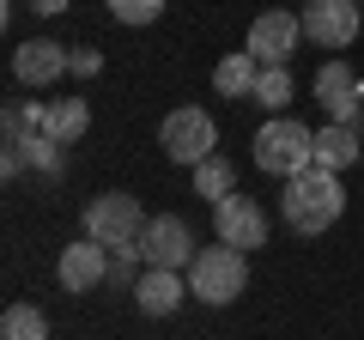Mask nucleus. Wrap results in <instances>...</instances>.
<instances>
[{
  "label": "nucleus",
  "instance_id": "nucleus-1",
  "mask_svg": "<svg viewBox=\"0 0 364 340\" xmlns=\"http://www.w3.org/2000/svg\"><path fill=\"white\" fill-rule=\"evenodd\" d=\"M346 213V188H340V170H304V176H291L286 195H279V219H286V231L298 237H322L328 225Z\"/></svg>",
  "mask_w": 364,
  "mask_h": 340
},
{
  "label": "nucleus",
  "instance_id": "nucleus-2",
  "mask_svg": "<svg viewBox=\"0 0 364 340\" xmlns=\"http://www.w3.org/2000/svg\"><path fill=\"white\" fill-rule=\"evenodd\" d=\"M255 164L267 170V176H279V183L316 170V128H304V122H291V116H273L267 128L255 134Z\"/></svg>",
  "mask_w": 364,
  "mask_h": 340
},
{
  "label": "nucleus",
  "instance_id": "nucleus-3",
  "mask_svg": "<svg viewBox=\"0 0 364 340\" xmlns=\"http://www.w3.org/2000/svg\"><path fill=\"white\" fill-rule=\"evenodd\" d=\"M243 286H249V249H237V243H213L188 262V292L200 304H231V298H243Z\"/></svg>",
  "mask_w": 364,
  "mask_h": 340
},
{
  "label": "nucleus",
  "instance_id": "nucleus-4",
  "mask_svg": "<svg viewBox=\"0 0 364 340\" xmlns=\"http://www.w3.org/2000/svg\"><path fill=\"white\" fill-rule=\"evenodd\" d=\"M146 225H152V219H146L140 195H122V188H116V195H97L85 207V237H97V243H109V249H116V243H140Z\"/></svg>",
  "mask_w": 364,
  "mask_h": 340
},
{
  "label": "nucleus",
  "instance_id": "nucleus-5",
  "mask_svg": "<svg viewBox=\"0 0 364 340\" xmlns=\"http://www.w3.org/2000/svg\"><path fill=\"white\" fill-rule=\"evenodd\" d=\"M158 146H164L176 164L195 170L200 158H213V146H219V128H213L207 110L188 104V110H170V116H164V128H158Z\"/></svg>",
  "mask_w": 364,
  "mask_h": 340
},
{
  "label": "nucleus",
  "instance_id": "nucleus-6",
  "mask_svg": "<svg viewBox=\"0 0 364 340\" xmlns=\"http://www.w3.org/2000/svg\"><path fill=\"white\" fill-rule=\"evenodd\" d=\"M213 231H219V243L261 249L273 237V219H267V207L255 195H225V201H213Z\"/></svg>",
  "mask_w": 364,
  "mask_h": 340
},
{
  "label": "nucleus",
  "instance_id": "nucleus-7",
  "mask_svg": "<svg viewBox=\"0 0 364 340\" xmlns=\"http://www.w3.org/2000/svg\"><path fill=\"white\" fill-rule=\"evenodd\" d=\"M316 104H322L328 122L364 128V79L346 61H322V73H316Z\"/></svg>",
  "mask_w": 364,
  "mask_h": 340
},
{
  "label": "nucleus",
  "instance_id": "nucleus-8",
  "mask_svg": "<svg viewBox=\"0 0 364 340\" xmlns=\"http://www.w3.org/2000/svg\"><path fill=\"white\" fill-rule=\"evenodd\" d=\"M55 280H61V292H73V298H85V292L109 286V243H97V237L67 243L61 262H55Z\"/></svg>",
  "mask_w": 364,
  "mask_h": 340
},
{
  "label": "nucleus",
  "instance_id": "nucleus-9",
  "mask_svg": "<svg viewBox=\"0 0 364 340\" xmlns=\"http://www.w3.org/2000/svg\"><path fill=\"white\" fill-rule=\"evenodd\" d=\"M298 37H304V18L286 13V6H273V13H261L255 25H249V43H243V49L255 55L261 67H286L291 55H298Z\"/></svg>",
  "mask_w": 364,
  "mask_h": 340
},
{
  "label": "nucleus",
  "instance_id": "nucleus-10",
  "mask_svg": "<svg viewBox=\"0 0 364 340\" xmlns=\"http://www.w3.org/2000/svg\"><path fill=\"white\" fill-rule=\"evenodd\" d=\"M304 37L316 43V49H346L352 37H358V0H310V6H304Z\"/></svg>",
  "mask_w": 364,
  "mask_h": 340
},
{
  "label": "nucleus",
  "instance_id": "nucleus-11",
  "mask_svg": "<svg viewBox=\"0 0 364 340\" xmlns=\"http://www.w3.org/2000/svg\"><path fill=\"white\" fill-rule=\"evenodd\" d=\"M140 255H146V267H188L200 249H195V231H188L176 213H158V219L146 225V237H140Z\"/></svg>",
  "mask_w": 364,
  "mask_h": 340
},
{
  "label": "nucleus",
  "instance_id": "nucleus-12",
  "mask_svg": "<svg viewBox=\"0 0 364 340\" xmlns=\"http://www.w3.org/2000/svg\"><path fill=\"white\" fill-rule=\"evenodd\" d=\"M61 73H73V49H61V43H49V37H31V43H18L13 49V79L18 85H55Z\"/></svg>",
  "mask_w": 364,
  "mask_h": 340
},
{
  "label": "nucleus",
  "instance_id": "nucleus-13",
  "mask_svg": "<svg viewBox=\"0 0 364 340\" xmlns=\"http://www.w3.org/2000/svg\"><path fill=\"white\" fill-rule=\"evenodd\" d=\"M182 267H146L140 280H134V310L140 316H170L182 310Z\"/></svg>",
  "mask_w": 364,
  "mask_h": 340
},
{
  "label": "nucleus",
  "instance_id": "nucleus-14",
  "mask_svg": "<svg viewBox=\"0 0 364 340\" xmlns=\"http://www.w3.org/2000/svg\"><path fill=\"white\" fill-rule=\"evenodd\" d=\"M316 164H322V170L364 164V128H346V122H328V128H316Z\"/></svg>",
  "mask_w": 364,
  "mask_h": 340
},
{
  "label": "nucleus",
  "instance_id": "nucleus-15",
  "mask_svg": "<svg viewBox=\"0 0 364 340\" xmlns=\"http://www.w3.org/2000/svg\"><path fill=\"white\" fill-rule=\"evenodd\" d=\"M85 128H91V104L85 97H49V104H43V134H49V140L73 146Z\"/></svg>",
  "mask_w": 364,
  "mask_h": 340
},
{
  "label": "nucleus",
  "instance_id": "nucleus-16",
  "mask_svg": "<svg viewBox=\"0 0 364 340\" xmlns=\"http://www.w3.org/2000/svg\"><path fill=\"white\" fill-rule=\"evenodd\" d=\"M255 79H261V61L249 49H231L219 67H213V92L219 97H255Z\"/></svg>",
  "mask_w": 364,
  "mask_h": 340
},
{
  "label": "nucleus",
  "instance_id": "nucleus-17",
  "mask_svg": "<svg viewBox=\"0 0 364 340\" xmlns=\"http://www.w3.org/2000/svg\"><path fill=\"white\" fill-rule=\"evenodd\" d=\"M0 340H49V316L37 304H6L0 316Z\"/></svg>",
  "mask_w": 364,
  "mask_h": 340
},
{
  "label": "nucleus",
  "instance_id": "nucleus-18",
  "mask_svg": "<svg viewBox=\"0 0 364 340\" xmlns=\"http://www.w3.org/2000/svg\"><path fill=\"white\" fill-rule=\"evenodd\" d=\"M195 195H207V201H225V195H237V170L225 164L219 152L195 164Z\"/></svg>",
  "mask_w": 364,
  "mask_h": 340
},
{
  "label": "nucleus",
  "instance_id": "nucleus-19",
  "mask_svg": "<svg viewBox=\"0 0 364 340\" xmlns=\"http://www.w3.org/2000/svg\"><path fill=\"white\" fill-rule=\"evenodd\" d=\"M255 104L273 110V116L291 104V73H286V67H261V79H255Z\"/></svg>",
  "mask_w": 364,
  "mask_h": 340
},
{
  "label": "nucleus",
  "instance_id": "nucleus-20",
  "mask_svg": "<svg viewBox=\"0 0 364 340\" xmlns=\"http://www.w3.org/2000/svg\"><path fill=\"white\" fill-rule=\"evenodd\" d=\"M164 13V0H109V18L116 25H152Z\"/></svg>",
  "mask_w": 364,
  "mask_h": 340
},
{
  "label": "nucleus",
  "instance_id": "nucleus-21",
  "mask_svg": "<svg viewBox=\"0 0 364 340\" xmlns=\"http://www.w3.org/2000/svg\"><path fill=\"white\" fill-rule=\"evenodd\" d=\"M31 164L43 170V176H61L67 158H61V140H49V134H31Z\"/></svg>",
  "mask_w": 364,
  "mask_h": 340
},
{
  "label": "nucleus",
  "instance_id": "nucleus-22",
  "mask_svg": "<svg viewBox=\"0 0 364 340\" xmlns=\"http://www.w3.org/2000/svg\"><path fill=\"white\" fill-rule=\"evenodd\" d=\"M73 73H79V79L104 73V55H97V49H73Z\"/></svg>",
  "mask_w": 364,
  "mask_h": 340
},
{
  "label": "nucleus",
  "instance_id": "nucleus-23",
  "mask_svg": "<svg viewBox=\"0 0 364 340\" xmlns=\"http://www.w3.org/2000/svg\"><path fill=\"white\" fill-rule=\"evenodd\" d=\"M25 6H37L43 18H55V13H67V6H73V0H25Z\"/></svg>",
  "mask_w": 364,
  "mask_h": 340
}]
</instances>
